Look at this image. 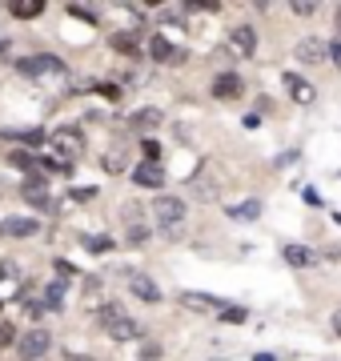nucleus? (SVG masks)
I'll return each instance as SVG.
<instances>
[{"instance_id":"obj_1","label":"nucleus","mask_w":341,"mask_h":361,"mask_svg":"<svg viewBox=\"0 0 341 361\" xmlns=\"http://www.w3.org/2000/svg\"><path fill=\"white\" fill-rule=\"evenodd\" d=\"M101 329H105L113 341H132V337H141V325L132 322L117 301H108L105 310H101Z\"/></svg>"},{"instance_id":"obj_2","label":"nucleus","mask_w":341,"mask_h":361,"mask_svg":"<svg viewBox=\"0 0 341 361\" xmlns=\"http://www.w3.org/2000/svg\"><path fill=\"white\" fill-rule=\"evenodd\" d=\"M49 145H53L56 157H65V165H68V161H77L85 153V133L77 125H61V129L49 133Z\"/></svg>"},{"instance_id":"obj_3","label":"nucleus","mask_w":341,"mask_h":361,"mask_svg":"<svg viewBox=\"0 0 341 361\" xmlns=\"http://www.w3.org/2000/svg\"><path fill=\"white\" fill-rule=\"evenodd\" d=\"M16 345V357L20 361H40V357H49V349H53V334L49 329H28V334H20L13 341Z\"/></svg>"},{"instance_id":"obj_4","label":"nucleus","mask_w":341,"mask_h":361,"mask_svg":"<svg viewBox=\"0 0 341 361\" xmlns=\"http://www.w3.org/2000/svg\"><path fill=\"white\" fill-rule=\"evenodd\" d=\"M185 213H189V209H185V201L181 197H157V201H153V217H157V225L165 233H177L181 229V221H185Z\"/></svg>"},{"instance_id":"obj_5","label":"nucleus","mask_w":341,"mask_h":361,"mask_svg":"<svg viewBox=\"0 0 341 361\" xmlns=\"http://www.w3.org/2000/svg\"><path fill=\"white\" fill-rule=\"evenodd\" d=\"M16 73H25V77L65 73V61H61V56H53V52H37V56H25V61H16Z\"/></svg>"},{"instance_id":"obj_6","label":"nucleus","mask_w":341,"mask_h":361,"mask_svg":"<svg viewBox=\"0 0 341 361\" xmlns=\"http://www.w3.org/2000/svg\"><path fill=\"white\" fill-rule=\"evenodd\" d=\"M25 201L28 205H37V209H53V193H49V180L40 177V173H28V180H25Z\"/></svg>"},{"instance_id":"obj_7","label":"nucleus","mask_w":341,"mask_h":361,"mask_svg":"<svg viewBox=\"0 0 341 361\" xmlns=\"http://www.w3.org/2000/svg\"><path fill=\"white\" fill-rule=\"evenodd\" d=\"M149 56H153L157 65H185V49H173L161 32H153V37H149Z\"/></svg>"},{"instance_id":"obj_8","label":"nucleus","mask_w":341,"mask_h":361,"mask_svg":"<svg viewBox=\"0 0 341 361\" xmlns=\"http://www.w3.org/2000/svg\"><path fill=\"white\" fill-rule=\"evenodd\" d=\"M129 293L137 297V301H144V305H157L161 297V285L153 281V277H144V273H129Z\"/></svg>"},{"instance_id":"obj_9","label":"nucleus","mask_w":341,"mask_h":361,"mask_svg":"<svg viewBox=\"0 0 341 361\" xmlns=\"http://www.w3.org/2000/svg\"><path fill=\"white\" fill-rule=\"evenodd\" d=\"M132 185H141V189H161V185H165V165H161V161H141V165L132 169Z\"/></svg>"},{"instance_id":"obj_10","label":"nucleus","mask_w":341,"mask_h":361,"mask_svg":"<svg viewBox=\"0 0 341 361\" xmlns=\"http://www.w3.org/2000/svg\"><path fill=\"white\" fill-rule=\"evenodd\" d=\"M229 44H233L237 56H253V52H257V28L253 25H233L229 28Z\"/></svg>"},{"instance_id":"obj_11","label":"nucleus","mask_w":341,"mask_h":361,"mask_svg":"<svg viewBox=\"0 0 341 361\" xmlns=\"http://www.w3.org/2000/svg\"><path fill=\"white\" fill-rule=\"evenodd\" d=\"M213 97L217 101H241L245 97V80L237 77V73H221V77L213 80Z\"/></svg>"},{"instance_id":"obj_12","label":"nucleus","mask_w":341,"mask_h":361,"mask_svg":"<svg viewBox=\"0 0 341 361\" xmlns=\"http://www.w3.org/2000/svg\"><path fill=\"white\" fill-rule=\"evenodd\" d=\"M297 61H302V65H326L329 61V44L321 37H305L302 44H297Z\"/></svg>"},{"instance_id":"obj_13","label":"nucleus","mask_w":341,"mask_h":361,"mask_svg":"<svg viewBox=\"0 0 341 361\" xmlns=\"http://www.w3.org/2000/svg\"><path fill=\"white\" fill-rule=\"evenodd\" d=\"M285 92H289L297 104H314V101H317V89H314L305 77H297V73H285Z\"/></svg>"},{"instance_id":"obj_14","label":"nucleus","mask_w":341,"mask_h":361,"mask_svg":"<svg viewBox=\"0 0 341 361\" xmlns=\"http://www.w3.org/2000/svg\"><path fill=\"white\" fill-rule=\"evenodd\" d=\"M161 121H165V113L149 104V109H137V113L129 116V129H137V133H153V129L161 125Z\"/></svg>"},{"instance_id":"obj_15","label":"nucleus","mask_w":341,"mask_h":361,"mask_svg":"<svg viewBox=\"0 0 341 361\" xmlns=\"http://www.w3.org/2000/svg\"><path fill=\"white\" fill-rule=\"evenodd\" d=\"M181 305L185 310H197V313H221L225 301H217L213 293H181Z\"/></svg>"},{"instance_id":"obj_16","label":"nucleus","mask_w":341,"mask_h":361,"mask_svg":"<svg viewBox=\"0 0 341 361\" xmlns=\"http://www.w3.org/2000/svg\"><path fill=\"white\" fill-rule=\"evenodd\" d=\"M285 261L293 269H314L317 265V253L309 245H285Z\"/></svg>"},{"instance_id":"obj_17","label":"nucleus","mask_w":341,"mask_h":361,"mask_svg":"<svg viewBox=\"0 0 341 361\" xmlns=\"http://www.w3.org/2000/svg\"><path fill=\"white\" fill-rule=\"evenodd\" d=\"M37 229H40V225L32 217H8V221H4V233H8V237H32Z\"/></svg>"},{"instance_id":"obj_18","label":"nucleus","mask_w":341,"mask_h":361,"mask_svg":"<svg viewBox=\"0 0 341 361\" xmlns=\"http://www.w3.org/2000/svg\"><path fill=\"white\" fill-rule=\"evenodd\" d=\"M8 13L16 16V20H32V16L44 13V0H20V4H13Z\"/></svg>"},{"instance_id":"obj_19","label":"nucleus","mask_w":341,"mask_h":361,"mask_svg":"<svg viewBox=\"0 0 341 361\" xmlns=\"http://www.w3.org/2000/svg\"><path fill=\"white\" fill-rule=\"evenodd\" d=\"M225 213H229L233 221H253L257 213H261V205H257V201H245V205H229Z\"/></svg>"},{"instance_id":"obj_20","label":"nucleus","mask_w":341,"mask_h":361,"mask_svg":"<svg viewBox=\"0 0 341 361\" xmlns=\"http://www.w3.org/2000/svg\"><path fill=\"white\" fill-rule=\"evenodd\" d=\"M113 49L125 52V56H137V52H141V44H137V37H132V32H117V37H113Z\"/></svg>"},{"instance_id":"obj_21","label":"nucleus","mask_w":341,"mask_h":361,"mask_svg":"<svg viewBox=\"0 0 341 361\" xmlns=\"http://www.w3.org/2000/svg\"><path fill=\"white\" fill-rule=\"evenodd\" d=\"M8 165L32 173V169H37V161H32V153H25V149H13V153H8Z\"/></svg>"},{"instance_id":"obj_22","label":"nucleus","mask_w":341,"mask_h":361,"mask_svg":"<svg viewBox=\"0 0 341 361\" xmlns=\"http://www.w3.org/2000/svg\"><path fill=\"white\" fill-rule=\"evenodd\" d=\"M217 317H221V322H229V325H241L249 313L241 310V305H221V313H217Z\"/></svg>"},{"instance_id":"obj_23","label":"nucleus","mask_w":341,"mask_h":361,"mask_svg":"<svg viewBox=\"0 0 341 361\" xmlns=\"http://www.w3.org/2000/svg\"><path fill=\"white\" fill-rule=\"evenodd\" d=\"M105 169H108V173H125V157H120V153H108V157H105Z\"/></svg>"},{"instance_id":"obj_24","label":"nucleus","mask_w":341,"mask_h":361,"mask_svg":"<svg viewBox=\"0 0 341 361\" xmlns=\"http://www.w3.org/2000/svg\"><path fill=\"white\" fill-rule=\"evenodd\" d=\"M68 13H73V16H80V20H89V25H92V20H97V13H92V8H80V4H73Z\"/></svg>"},{"instance_id":"obj_25","label":"nucleus","mask_w":341,"mask_h":361,"mask_svg":"<svg viewBox=\"0 0 341 361\" xmlns=\"http://www.w3.org/2000/svg\"><path fill=\"white\" fill-rule=\"evenodd\" d=\"M144 161H161V149H157V141H144Z\"/></svg>"},{"instance_id":"obj_26","label":"nucleus","mask_w":341,"mask_h":361,"mask_svg":"<svg viewBox=\"0 0 341 361\" xmlns=\"http://www.w3.org/2000/svg\"><path fill=\"white\" fill-rule=\"evenodd\" d=\"M329 61H333V65H337V68H341V37H337V40H333V44H329Z\"/></svg>"},{"instance_id":"obj_27","label":"nucleus","mask_w":341,"mask_h":361,"mask_svg":"<svg viewBox=\"0 0 341 361\" xmlns=\"http://www.w3.org/2000/svg\"><path fill=\"white\" fill-rule=\"evenodd\" d=\"M8 341H16V334H13V325L4 322L0 325V345H8Z\"/></svg>"},{"instance_id":"obj_28","label":"nucleus","mask_w":341,"mask_h":361,"mask_svg":"<svg viewBox=\"0 0 341 361\" xmlns=\"http://www.w3.org/2000/svg\"><path fill=\"white\" fill-rule=\"evenodd\" d=\"M141 357H161V345H157V341H144Z\"/></svg>"},{"instance_id":"obj_29","label":"nucleus","mask_w":341,"mask_h":361,"mask_svg":"<svg viewBox=\"0 0 341 361\" xmlns=\"http://www.w3.org/2000/svg\"><path fill=\"white\" fill-rule=\"evenodd\" d=\"M101 97H108V101H120V89H117V85H101Z\"/></svg>"},{"instance_id":"obj_30","label":"nucleus","mask_w":341,"mask_h":361,"mask_svg":"<svg viewBox=\"0 0 341 361\" xmlns=\"http://www.w3.org/2000/svg\"><path fill=\"white\" fill-rule=\"evenodd\" d=\"M293 13H297V16H314L317 4H293Z\"/></svg>"},{"instance_id":"obj_31","label":"nucleus","mask_w":341,"mask_h":361,"mask_svg":"<svg viewBox=\"0 0 341 361\" xmlns=\"http://www.w3.org/2000/svg\"><path fill=\"white\" fill-rule=\"evenodd\" d=\"M89 249H97V253H105V249H108V237H92V241H89Z\"/></svg>"},{"instance_id":"obj_32","label":"nucleus","mask_w":341,"mask_h":361,"mask_svg":"<svg viewBox=\"0 0 341 361\" xmlns=\"http://www.w3.org/2000/svg\"><path fill=\"white\" fill-rule=\"evenodd\" d=\"M333 329H337V334H341V313H333Z\"/></svg>"},{"instance_id":"obj_33","label":"nucleus","mask_w":341,"mask_h":361,"mask_svg":"<svg viewBox=\"0 0 341 361\" xmlns=\"http://www.w3.org/2000/svg\"><path fill=\"white\" fill-rule=\"evenodd\" d=\"M73 361H92V357H77V353H73Z\"/></svg>"}]
</instances>
